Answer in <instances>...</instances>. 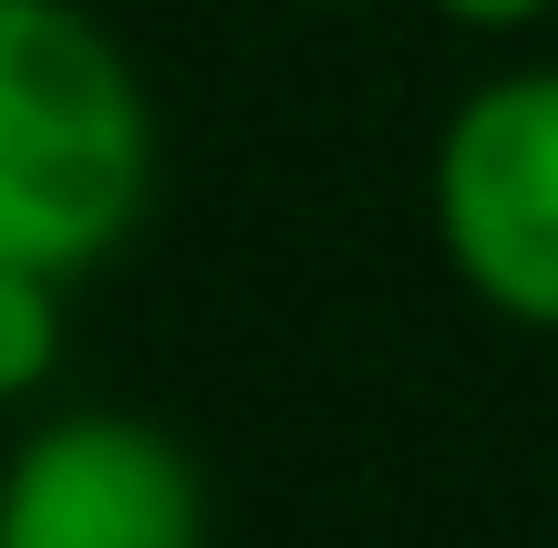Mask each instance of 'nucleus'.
Listing matches in <instances>:
<instances>
[{"label": "nucleus", "mask_w": 558, "mask_h": 548, "mask_svg": "<svg viewBox=\"0 0 558 548\" xmlns=\"http://www.w3.org/2000/svg\"><path fill=\"white\" fill-rule=\"evenodd\" d=\"M156 197V103L83 0H0V269L83 280Z\"/></svg>", "instance_id": "1"}, {"label": "nucleus", "mask_w": 558, "mask_h": 548, "mask_svg": "<svg viewBox=\"0 0 558 548\" xmlns=\"http://www.w3.org/2000/svg\"><path fill=\"white\" fill-rule=\"evenodd\" d=\"M435 248L497 321L558 331V62L486 73L445 114Z\"/></svg>", "instance_id": "2"}, {"label": "nucleus", "mask_w": 558, "mask_h": 548, "mask_svg": "<svg viewBox=\"0 0 558 548\" xmlns=\"http://www.w3.org/2000/svg\"><path fill=\"white\" fill-rule=\"evenodd\" d=\"M0 548H207L197 455L145 414H52L0 466Z\"/></svg>", "instance_id": "3"}, {"label": "nucleus", "mask_w": 558, "mask_h": 548, "mask_svg": "<svg viewBox=\"0 0 558 548\" xmlns=\"http://www.w3.org/2000/svg\"><path fill=\"white\" fill-rule=\"evenodd\" d=\"M62 363V280H32V269H0V404L41 393Z\"/></svg>", "instance_id": "4"}, {"label": "nucleus", "mask_w": 558, "mask_h": 548, "mask_svg": "<svg viewBox=\"0 0 558 548\" xmlns=\"http://www.w3.org/2000/svg\"><path fill=\"white\" fill-rule=\"evenodd\" d=\"M456 32H538V21L558 11V0H435Z\"/></svg>", "instance_id": "5"}, {"label": "nucleus", "mask_w": 558, "mask_h": 548, "mask_svg": "<svg viewBox=\"0 0 558 548\" xmlns=\"http://www.w3.org/2000/svg\"><path fill=\"white\" fill-rule=\"evenodd\" d=\"M311 11H362V0H311Z\"/></svg>", "instance_id": "6"}, {"label": "nucleus", "mask_w": 558, "mask_h": 548, "mask_svg": "<svg viewBox=\"0 0 558 548\" xmlns=\"http://www.w3.org/2000/svg\"><path fill=\"white\" fill-rule=\"evenodd\" d=\"M83 11H94V0H83Z\"/></svg>", "instance_id": "7"}]
</instances>
